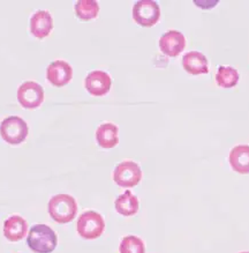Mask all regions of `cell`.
Returning a JSON list of instances; mask_svg holds the SVG:
<instances>
[{
    "mask_svg": "<svg viewBox=\"0 0 249 253\" xmlns=\"http://www.w3.org/2000/svg\"><path fill=\"white\" fill-rule=\"evenodd\" d=\"M182 67L192 75L209 73V63L207 57L199 51H190L182 57Z\"/></svg>",
    "mask_w": 249,
    "mask_h": 253,
    "instance_id": "7c38bea8",
    "label": "cell"
},
{
    "mask_svg": "<svg viewBox=\"0 0 249 253\" xmlns=\"http://www.w3.org/2000/svg\"><path fill=\"white\" fill-rule=\"evenodd\" d=\"M28 223L19 215H12L4 222V235L11 242H19L26 237Z\"/></svg>",
    "mask_w": 249,
    "mask_h": 253,
    "instance_id": "4fadbf2b",
    "label": "cell"
},
{
    "mask_svg": "<svg viewBox=\"0 0 249 253\" xmlns=\"http://www.w3.org/2000/svg\"><path fill=\"white\" fill-rule=\"evenodd\" d=\"M115 211L122 216H133L139 211L140 203L138 197L127 190L114 201Z\"/></svg>",
    "mask_w": 249,
    "mask_h": 253,
    "instance_id": "2e32d148",
    "label": "cell"
},
{
    "mask_svg": "<svg viewBox=\"0 0 249 253\" xmlns=\"http://www.w3.org/2000/svg\"><path fill=\"white\" fill-rule=\"evenodd\" d=\"M27 244L35 253H51L58 244V237L52 229L45 224H36L30 229Z\"/></svg>",
    "mask_w": 249,
    "mask_h": 253,
    "instance_id": "6da1fadb",
    "label": "cell"
},
{
    "mask_svg": "<svg viewBox=\"0 0 249 253\" xmlns=\"http://www.w3.org/2000/svg\"><path fill=\"white\" fill-rule=\"evenodd\" d=\"M77 213V204L70 194H57L49 201V214L57 223H70Z\"/></svg>",
    "mask_w": 249,
    "mask_h": 253,
    "instance_id": "7a4b0ae2",
    "label": "cell"
},
{
    "mask_svg": "<svg viewBox=\"0 0 249 253\" xmlns=\"http://www.w3.org/2000/svg\"><path fill=\"white\" fill-rule=\"evenodd\" d=\"M240 253H249V252H240Z\"/></svg>",
    "mask_w": 249,
    "mask_h": 253,
    "instance_id": "ffe728a7",
    "label": "cell"
},
{
    "mask_svg": "<svg viewBox=\"0 0 249 253\" xmlns=\"http://www.w3.org/2000/svg\"><path fill=\"white\" fill-rule=\"evenodd\" d=\"M160 8L152 0H140L133 7V19L142 27H152L159 21Z\"/></svg>",
    "mask_w": 249,
    "mask_h": 253,
    "instance_id": "8992f818",
    "label": "cell"
},
{
    "mask_svg": "<svg viewBox=\"0 0 249 253\" xmlns=\"http://www.w3.org/2000/svg\"><path fill=\"white\" fill-rule=\"evenodd\" d=\"M239 72L230 66H219L216 73V82L221 88H233L239 82Z\"/></svg>",
    "mask_w": 249,
    "mask_h": 253,
    "instance_id": "ac0fdd59",
    "label": "cell"
},
{
    "mask_svg": "<svg viewBox=\"0 0 249 253\" xmlns=\"http://www.w3.org/2000/svg\"><path fill=\"white\" fill-rule=\"evenodd\" d=\"M74 9L78 19L82 21H90L98 16L100 5L96 0H78Z\"/></svg>",
    "mask_w": 249,
    "mask_h": 253,
    "instance_id": "e0dca14e",
    "label": "cell"
},
{
    "mask_svg": "<svg viewBox=\"0 0 249 253\" xmlns=\"http://www.w3.org/2000/svg\"><path fill=\"white\" fill-rule=\"evenodd\" d=\"M142 170L138 163L133 161H124L115 167L113 171V180L118 186L129 189L141 182Z\"/></svg>",
    "mask_w": 249,
    "mask_h": 253,
    "instance_id": "5b68a950",
    "label": "cell"
},
{
    "mask_svg": "<svg viewBox=\"0 0 249 253\" xmlns=\"http://www.w3.org/2000/svg\"><path fill=\"white\" fill-rule=\"evenodd\" d=\"M19 103L26 109H37L44 101V89L35 81L23 82L18 89Z\"/></svg>",
    "mask_w": 249,
    "mask_h": 253,
    "instance_id": "52a82bcc",
    "label": "cell"
},
{
    "mask_svg": "<svg viewBox=\"0 0 249 253\" xmlns=\"http://www.w3.org/2000/svg\"><path fill=\"white\" fill-rule=\"evenodd\" d=\"M228 161H230L232 170H234L238 173H241V175H247V173H249V146H235L231 150Z\"/></svg>",
    "mask_w": 249,
    "mask_h": 253,
    "instance_id": "5bb4252c",
    "label": "cell"
},
{
    "mask_svg": "<svg viewBox=\"0 0 249 253\" xmlns=\"http://www.w3.org/2000/svg\"><path fill=\"white\" fill-rule=\"evenodd\" d=\"M111 86V77L104 71L90 72L84 80V87H86L88 93L96 97L107 95L110 91Z\"/></svg>",
    "mask_w": 249,
    "mask_h": 253,
    "instance_id": "ba28073f",
    "label": "cell"
},
{
    "mask_svg": "<svg viewBox=\"0 0 249 253\" xmlns=\"http://www.w3.org/2000/svg\"><path fill=\"white\" fill-rule=\"evenodd\" d=\"M29 128L27 123L18 116L5 118L0 124V135L8 145H20L27 139Z\"/></svg>",
    "mask_w": 249,
    "mask_h": 253,
    "instance_id": "3957f363",
    "label": "cell"
},
{
    "mask_svg": "<svg viewBox=\"0 0 249 253\" xmlns=\"http://www.w3.org/2000/svg\"><path fill=\"white\" fill-rule=\"evenodd\" d=\"M97 143L102 148H114L119 143V128L112 123H104L96 131Z\"/></svg>",
    "mask_w": 249,
    "mask_h": 253,
    "instance_id": "9a60e30c",
    "label": "cell"
},
{
    "mask_svg": "<svg viewBox=\"0 0 249 253\" xmlns=\"http://www.w3.org/2000/svg\"><path fill=\"white\" fill-rule=\"evenodd\" d=\"M119 252L120 253H145L144 243L138 236H126L122 238L119 246Z\"/></svg>",
    "mask_w": 249,
    "mask_h": 253,
    "instance_id": "d6986e66",
    "label": "cell"
},
{
    "mask_svg": "<svg viewBox=\"0 0 249 253\" xmlns=\"http://www.w3.org/2000/svg\"><path fill=\"white\" fill-rule=\"evenodd\" d=\"M53 29L52 16L47 11H37L30 19V32L38 40H44Z\"/></svg>",
    "mask_w": 249,
    "mask_h": 253,
    "instance_id": "8fae6325",
    "label": "cell"
},
{
    "mask_svg": "<svg viewBox=\"0 0 249 253\" xmlns=\"http://www.w3.org/2000/svg\"><path fill=\"white\" fill-rule=\"evenodd\" d=\"M46 78L52 86L64 87L73 78V68L67 61L56 60L47 66Z\"/></svg>",
    "mask_w": 249,
    "mask_h": 253,
    "instance_id": "30bf717a",
    "label": "cell"
},
{
    "mask_svg": "<svg viewBox=\"0 0 249 253\" xmlns=\"http://www.w3.org/2000/svg\"><path fill=\"white\" fill-rule=\"evenodd\" d=\"M186 39L178 30H169L159 39V49L168 57H177L185 50Z\"/></svg>",
    "mask_w": 249,
    "mask_h": 253,
    "instance_id": "9c48e42d",
    "label": "cell"
},
{
    "mask_svg": "<svg viewBox=\"0 0 249 253\" xmlns=\"http://www.w3.org/2000/svg\"><path fill=\"white\" fill-rule=\"evenodd\" d=\"M76 229L78 235L84 239H96L103 235L105 221L97 211H88L78 217Z\"/></svg>",
    "mask_w": 249,
    "mask_h": 253,
    "instance_id": "277c9868",
    "label": "cell"
}]
</instances>
